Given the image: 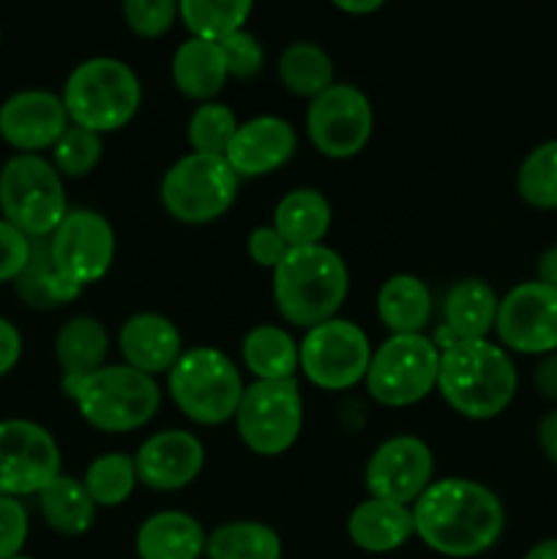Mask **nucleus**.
I'll list each match as a JSON object with an SVG mask.
<instances>
[{"mask_svg": "<svg viewBox=\"0 0 557 559\" xmlns=\"http://www.w3.org/2000/svg\"><path fill=\"white\" fill-rule=\"evenodd\" d=\"M415 535L442 557L467 559L489 551L506 530L500 497L467 478L435 480L413 506Z\"/></svg>", "mask_w": 557, "mask_h": 559, "instance_id": "1", "label": "nucleus"}, {"mask_svg": "<svg viewBox=\"0 0 557 559\" xmlns=\"http://www.w3.org/2000/svg\"><path fill=\"white\" fill-rule=\"evenodd\" d=\"M519 388V374L506 347L478 338L457 342L440 353L437 391L448 407L470 420H491L508 409Z\"/></svg>", "mask_w": 557, "mask_h": 559, "instance_id": "2", "label": "nucleus"}, {"mask_svg": "<svg viewBox=\"0 0 557 559\" xmlns=\"http://www.w3.org/2000/svg\"><path fill=\"white\" fill-rule=\"evenodd\" d=\"M349 289L342 257L328 246L289 249L273 271V300L289 325L315 328L333 320Z\"/></svg>", "mask_w": 557, "mask_h": 559, "instance_id": "3", "label": "nucleus"}, {"mask_svg": "<svg viewBox=\"0 0 557 559\" xmlns=\"http://www.w3.org/2000/svg\"><path fill=\"white\" fill-rule=\"evenodd\" d=\"M63 388L82 420L109 435L142 429L162 404L156 380L131 366H104L82 380H63Z\"/></svg>", "mask_w": 557, "mask_h": 559, "instance_id": "4", "label": "nucleus"}, {"mask_svg": "<svg viewBox=\"0 0 557 559\" xmlns=\"http://www.w3.org/2000/svg\"><path fill=\"white\" fill-rule=\"evenodd\" d=\"M69 120L87 131H118L137 115L142 87L134 69L118 58H87L69 74L63 87Z\"/></svg>", "mask_w": 557, "mask_h": 559, "instance_id": "5", "label": "nucleus"}, {"mask_svg": "<svg viewBox=\"0 0 557 559\" xmlns=\"http://www.w3.org/2000/svg\"><path fill=\"white\" fill-rule=\"evenodd\" d=\"M0 213L25 238H49L69 213L63 178L52 162L16 153L0 169Z\"/></svg>", "mask_w": 557, "mask_h": 559, "instance_id": "6", "label": "nucleus"}, {"mask_svg": "<svg viewBox=\"0 0 557 559\" xmlns=\"http://www.w3.org/2000/svg\"><path fill=\"white\" fill-rule=\"evenodd\" d=\"M244 391L235 364L216 347L186 349L169 369V396L194 424L222 426L233 420Z\"/></svg>", "mask_w": 557, "mask_h": 559, "instance_id": "7", "label": "nucleus"}, {"mask_svg": "<svg viewBox=\"0 0 557 559\" xmlns=\"http://www.w3.org/2000/svg\"><path fill=\"white\" fill-rule=\"evenodd\" d=\"M440 374V347L426 333L391 336L371 349L366 391L386 407H410L429 396Z\"/></svg>", "mask_w": 557, "mask_h": 559, "instance_id": "8", "label": "nucleus"}, {"mask_svg": "<svg viewBox=\"0 0 557 559\" xmlns=\"http://www.w3.org/2000/svg\"><path fill=\"white\" fill-rule=\"evenodd\" d=\"M164 211L180 224H211L233 207L238 197V175L224 156L189 153L167 169L162 180Z\"/></svg>", "mask_w": 557, "mask_h": 559, "instance_id": "9", "label": "nucleus"}, {"mask_svg": "<svg viewBox=\"0 0 557 559\" xmlns=\"http://www.w3.org/2000/svg\"><path fill=\"white\" fill-rule=\"evenodd\" d=\"M235 426L249 451L278 456L289 451L304 429V399L295 380H257L244 391Z\"/></svg>", "mask_w": 557, "mask_h": 559, "instance_id": "10", "label": "nucleus"}, {"mask_svg": "<svg viewBox=\"0 0 557 559\" xmlns=\"http://www.w3.org/2000/svg\"><path fill=\"white\" fill-rule=\"evenodd\" d=\"M300 371L322 391H349L366 380L371 360L369 336L349 320H328L306 331L300 342Z\"/></svg>", "mask_w": 557, "mask_h": 559, "instance_id": "11", "label": "nucleus"}, {"mask_svg": "<svg viewBox=\"0 0 557 559\" xmlns=\"http://www.w3.org/2000/svg\"><path fill=\"white\" fill-rule=\"evenodd\" d=\"M60 475V448L44 426L0 420V497L38 495Z\"/></svg>", "mask_w": 557, "mask_h": 559, "instance_id": "12", "label": "nucleus"}, {"mask_svg": "<svg viewBox=\"0 0 557 559\" xmlns=\"http://www.w3.org/2000/svg\"><path fill=\"white\" fill-rule=\"evenodd\" d=\"M375 126L371 102L364 91L344 82H333L325 93L311 98L306 112L309 140L322 156L353 158L366 147Z\"/></svg>", "mask_w": 557, "mask_h": 559, "instance_id": "13", "label": "nucleus"}, {"mask_svg": "<svg viewBox=\"0 0 557 559\" xmlns=\"http://www.w3.org/2000/svg\"><path fill=\"white\" fill-rule=\"evenodd\" d=\"M500 347L519 355L557 353V289L538 278L522 282L500 298L495 322Z\"/></svg>", "mask_w": 557, "mask_h": 559, "instance_id": "14", "label": "nucleus"}, {"mask_svg": "<svg viewBox=\"0 0 557 559\" xmlns=\"http://www.w3.org/2000/svg\"><path fill=\"white\" fill-rule=\"evenodd\" d=\"M435 475V453L424 440L410 435L391 437L371 453L366 464L364 484L375 500L410 506L431 486Z\"/></svg>", "mask_w": 557, "mask_h": 559, "instance_id": "15", "label": "nucleus"}, {"mask_svg": "<svg viewBox=\"0 0 557 559\" xmlns=\"http://www.w3.org/2000/svg\"><path fill=\"white\" fill-rule=\"evenodd\" d=\"M52 260L74 284L98 282L115 260L112 224L96 211H69L60 227L49 235Z\"/></svg>", "mask_w": 557, "mask_h": 559, "instance_id": "16", "label": "nucleus"}, {"mask_svg": "<svg viewBox=\"0 0 557 559\" xmlns=\"http://www.w3.org/2000/svg\"><path fill=\"white\" fill-rule=\"evenodd\" d=\"M69 129L63 98L49 91H20L0 107V136L14 151L36 153L55 147Z\"/></svg>", "mask_w": 557, "mask_h": 559, "instance_id": "17", "label": "nucleus"}, {"mask_svg": "<svg viewBox=\"0 0 557 559\" xmlns=\"http://www.w3.org/2000/svg\"><path fill=\"white\" fill-rule=\"evenodd\" d=\"M205 464V448L191 431L169 429L147 437L134 456L137 480L153 491H178L194 484Z\"/></svg>", "mask_w": 557, "mask_h": 559, "instance_id": "18", "label": "nucleus"}, {"mask_svg": "<svg viewBox=\"0 0 557 559\" xmlns=\"http://www.w3.org/2000/svg\"><path fill=\"white\" fill-rule=\"evenodd\" d=\"M295 145H298V136L287 120L276 115H262L238 126L224 153V162L238 178H260L284 167L293 158Z\"/></svg>", "mask_w": 557, "mask_h": 559, "instance_id": "19", "label": "nucleus"}, {"mask_svg": "<svg viewBox=\"0 0 557 559\" xmlns=\"http://www.w3.org/2000/svg\"><path fill=\"white\" fill-rule=\"evenodd\" d=\"M120 355L126 366L153 377L169 371L183 355L180 333L173 320L162 314H134L120 325Z\"/></svg>", "mask_w": 557, "mask_h": 559, "instance_id": "20", "label": "nucleus"}, {"mask_svg": "<svg viewBox=\"0 0 557 559\" xmlns=\"http://www.w3.org/2000/svg\"><path fill=\"white\" fill-rule=\"evenodd\" d=\"M347 533L353 544L369 555L396 551L399 546L407 544L410 535H415L413 508L369 497L349 513Z\"/></svg>", "mask_w": 557, "mask_h": 559, "instance_id": "21", "label": "nucleus"}, {"mask_svg": "<svg viewBox=\"0 0 557 559\" xmlns=\"http://www.w3.org/2000/svg\"><path fill=\"white\" fill-rule=\"evenodd\" d=\"M205 530L183 511L153 513L137 530L140 559H200L205 557Z\"/></svg>", "mask_w": 557, "mask_h": 559, "instance_id": "22", "label": "nucleus"}, {"mask_svg": "<svg viewBox=\"0 0 557 559\" xmlns=\"http://www.w3.org/2000/svg\"><path fill=\"white\" fill-rule=\"evenodd\" d=\"M328 227H331V205L315 189H293L273 211V229L282 235L289 249L320 246Z\"/></svg>", "mask_w": 557, "mask_h": 559, "instance_id": "23", "label": "nucleus"}, {"mask_svg": "<svg viewBox=\"0 0 557 559\" xmlns=\"http://www.w3.org/2000/svg\"><path fill=\"white\" fill-rule=\"evenodd\" d=\"M497 306L500 300L489 284L481 278H464L446 295V328L459 342L489 338L497 322Z\"/></svg>", "mask_w": 557, "mask_h": 559, "instance_id": "24", "label": "nucleus"}, {"mask_svg": "<svg viewBox=\"0 0 557 559\" xmlns=\"http://www.w3.org/2000/svg\"><path fill=\"white\" fill-rule=\"evenodd\" d=\"M173 80L186 98L202 104L211 102L229 80L218 44L200 41V38H189L180 44L173 58Z\"/></svg>", "mask_w": 557, "mask_h": 559, "instance_id": "25", "label": "nucleus"}, {"mask_svg": "<svg viewBox=\"0 0 557 559\" xmlns=\"http://www.w3.org/2000/svg\"><path fill=\"white\" fill-rule=\"evenodd\" d=\"M16 293L33 309H55L60 304H71L80 298L82 287L71 282L52 260L49 251V238L31 240V260L25 271L14 282Z\"/></svg>", "mask_w": 557, "mask_h": 559, "instance_id": "26", "label": "nucleus"}, {"mask_svg": "<svg viewBox=\"0 0 557 559\" xmlns=\"http://www.w3.org/2000/svg\"><path fill=\"white\" fill-rule=\"evenodd\" d=\"M377 314H380L382 325L391 328L393 336L424 333L431 320L429 287L410 273L391 276L377 293Z\"/></svg>", "mask_w": 557, "mask_h": 559, "instance_id": "27", "label": "nucleus"}, {"mask_svg": "<svg viewBox=\"0 0 557 559\" xmlns=\"http://www.w3.org/2000/svg\"><path fill=\"white\" fill-rule=\"evenodd\" d=\"M109 353V336L96 317H74L60 328L55 338V358L66 380H82L104 369Z\"/></svg>", "mask_w": 557, "mask_h": 559, "instance_id": "28", "label": "nucleus"}, {"mask_svg": "<svg viewBox=\"0 0 557 559\" xmlns=\"http://www.w3.org/2000/svg\"><path fill=\"white\" fill-rule=\"evenodd\" d=\"M244 364L257 380H295L300 349L295 338L278 325H257L244 338Z\"/></svg>", "mask_w": 557, "mask_h": 559, "instance_id": "29", "label": "nucleus"}, {"mask_svg": "<svg viewBox=\"0 0 557 559\" xmlns=\"http://www.w3.org/2000/svg\"><path fill=\"white\" fill-rule=\"evenodd\" d=\"M38 511L55 533L82 535L96 519V502L91 500L82 480L58 475L47 489L38 491Z\"/></svg>", "mask_w": 557, "mask_h": 559, "instance_id": "30", "label": "nucleus"}, {"mask_svg": "<svg viewBox=\"0 0 557 559\" xmlns=\"http://www.w3.org/2000/svg\"><path fill=\"white\" fill-rule=\"evenodd\" d=\"M208 559H282V538L262 522H227L205 540Z\"/></svg>", "mask_w": 557, "mask_h": 559, "instance_id": "31", "label": "nucleus"}, {"mask_svg": "<svg viewBox=\"0 0 557 559\" xmlns=\"http://www.w3.org/2000/svg\"><path fill=\"white\" fill-rule=\"evenodd\" d=\"M278 80L293 96L317 98L333 85V63L317 44L295 41L278 55Z\"/></svg>", "mask_w": 557, "mask_h": 559, "instance_id": "32", "label": "nucleus"}, {"mask_svg": "<svg viewBox=\"0 0 557 559\" xmlns=\"http://www.w3.org/2000/svg\"><path fill=\"white\" fill-rule=\"evenodd\" d=\"M251 3L249 0H183L178 3V16L191 33V38L200 41L222 44L233 33L244 31V22L249 20Z\"/></svg>", "mask_w": 557, "mask_h": 559, "instance_id": "33", "label": "nucleus"}, {"mask_svg": "<svg viewBox=\"0 0 557 559\" xmlns=\"http://www.w3.org/2000/svg\"><path fill=\"white\" fill-rule=\"evenodd\" d=\"M82 486L91 495V500L96 502V508L123 506L137 486L134 456H126V453H104V456L93 459Z\"/></svg>", "mask_w": 557, "mask_h": 559, "instance_id": "34", "label": "nucleus"}, {"mask_svg": "<svg viewBox=\"0 0 557 559\" xmlns=\"http://www.w3.org/2000/svg\"><path fill=\"white\" fill-rule=\"evenodd\" d=\"M517 191L535 211H557V140L541 142L524 156L517 173Z\"/></svg>", "mask_w": 557, "mask_h": 559, "instance_id": "35", "label": "nucleus"}, {"mask_svg": "<svg viewBox=\"0 0 557 559\" xmlns=\"http://www.w3.org/2000/svg\"><path fill=\"white\" fill-rule=\"evenodd\" d=\"M238 126L240 123L227 104L205 102L191 112L189 142L200 156H224Z\"/></svg>", "mask_w": 557, "mask_h": 559, "instance_id": "36", "label": "nucleus"}, {"mask_svg": "<svg viewBox=\"0 0 557 559\" xmlns=\"http://www.w3.org/2000/svg\"><path fill=\"white\" fill-rule=\"evenodd\" d=\"M102 134L71 123L52 147V167L66 178H85L102 162Z\"/></svg>", "mask_w": 557, "mask_h": 559, "instance_id": "37", "label": "nucleus"}, {"mask_svg": "<svg viewBox=\"0 0 557 559\" xmlns=\"http://www.w3.org/2000/svg\"><path fill=\"white\" fill-rule=\"evenodd\" d=\"M178 16V3L173 0H126L123 20L137 36L158 38L173 27Z\"/></svg>", "mask_w": 557, "mask_h": 559, "instance_id": "38", "label": "nucleus"}, {"mask_svg": "<svg viewBox=\"0 0 557 559\" xmlns=\"http://www.w3.org/2000/svg\"><path fill=\"white\" fill-rule=\"evenodd\" d=\"M224 55V66H227V74L235 76V80H251L262 71V63H265V52H262V44L257 41L251 33L238 31L233 36L224 38L218 44Z\"/></svg>", "mask_w": 557, "mask_h": 559, "instance_id": "39", "label": "nucleus"}, {"mask_svg": "<svg viewBox=\"0 0 557 559\" xmlns=\"http://www.w3.org/2000/svg\"><path fill=\"white\" fill-rule=\"evenodd\" d=\"M27 511L14 497H0V559H11L22 555V546L27 540Z\"/></svg>", "mask_w": 557, "mask_h": 559, "instance_id": "40", "label": "nucleus"}, {"mask_svg": "<svg viewBox=\"0 0 557 559\" xmlns=\"http://www.w3.org/2000/svg\"><path fill=\"white\" fill-rule=\"evenodd\" d=\"M31 260V238L0 218V282H16Z\"/></svg>", "mask_w": 557, "mask_h": 559, "instance_id": "41", "label": "nucleus"}, {"mask_svg": "<svg viewBox=\"0 0 557 559\" xmlns=\"http://www.w3.org/2000/svg\"><path fill=\"white\" fill-rule=\"evenodd\" d=\"M246 249H249L251 262H257L260 267H271V271H276L278 262L287 257L289 246L284 243V238L273 227H257L249 233Z\"/></svg>", "mask_w": 557, "mask_h": 559, "instance_id": "42", "label": "nucleus"}, {"mask_svg": "<svg viewBox=\"0 0 557 559\" xmlns=\"http://www.w3.org/2000/svg\"><path fill=\"white\" fill-rule=\"evenodd\" d=\"M22 355V336L9 320L0 317V377L9 374L16 364H20Z\"/></svg>", "mask_w": 557, "mask_h": 559, "instance_id": "43", "label": "nucleus"}, {"mask_svg": "<svg viewBox=\"0 0 557 559\" xmlns=\"http://www.w3.org/2000/svg\"><path fill=\"white\" fill-rule=\"evenodd\" d=\"M533 385L546 402H557V353L544 355L533 371Z\"/></svg>", "mask_w": 557, "mask_h": 559, "instance_id": "44", "label": "nucleus"}, {"mask_svg": "<svg viewBox=\"0 0 557 559\" xmlns=\"http://www.w3.org/2000/svg\"><path fill=\"white\" fill-rule=\"evenodd\" d=\"M535 437H538V445L544 451V456L557 467V409H552V413H546L538 420Z\"/></svg>", "mask_w": 557, "mask_h": 559, "instance_id": "45", "label": "nucleus"}, {"mask_svg": "<svg viewBox=\"0 0 557 559\" xmlns=\"http://www.w3.org/2000/svg\"><path fill=\"white\" fill-rule=\"evenodd\" d=\"M535 271H538L541 284L557 289V243L549 246V249L538 257V265H535Z\"/></svg>", "mask_w": 557, "mask_h": 559, "instance_id": "46", "label": "nucleus"}, {"mask_svg": "<svg viewBox=\"0 0 557 559\" xmlns=\"http://www.w3.org/2000/svg\"><path fill=\"white\" fill-rule=\"evenodd\" d=\"M336 9L344 11V14H371V11L382 9V3H380V0H360V3H349V0H339Z\"/></svg>", "mask_w": 557, "mask_h": 559, "instance_id": "47", "label": "nucleus"}, {"mask_svg": "<svg viewBox=\"0 0 557 559\" xmlns=\"http://www.w3.org/2000/svg\"><path fill=\"white\" fill-rule=\"evenodd\" d=\"M524 559H557V538H546L535 544L533 549L524 555Z\"/></svg>", "mask_w": 557, "mask_h": 559, "instance_id": "48", "label": "nucleus"}, {"mask_svg": "<svg viewBox=\"0 0 557 559\" xmlns=\"http://www.w3.org/2000/svg\"><path fill=\"white\" fill-rule=\"evenodd\" d=\"M11 559H33V557H25V555H16V557H11Z\"/></svg>", "mask_w": 557, "mask_h": 559, "instance_id": "49", "label": "nucleus"}]
</instances>
